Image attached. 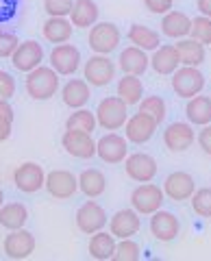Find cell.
Instances as JSON below:
<instances>
[{
  "mask_svg": "<svg viewBox=\"0 0 211 261\" xmlns=\"http://www.w3.org/2000/svg\"><path fill=\"white\" fill-rule=\"evenodd\" d=\"M185 116L188 122L194 126H205L211 124V98L209 96H194L188 98V105H185Z\"/></svg>",
  "mask_w": 211,
  "mask_h": 261,
  "instance_id": "obj_30",
  "label": "cell"
},
{
  "mask_svg": "<svg viewBox=\"0 0 211 261\" xmlns=\"http://www.w3.org/2000/svg\"><path fill=\"white\" fill-rule=\"evenodd\" d=\"M94 113H96V122H98L100 128L118 130V128H124L126 120H128V105L118 94L107 96L98 102V107H96Z\"/></svg>",
  "mask_w": 211,
  "mask_h": 261,
  "instance_id": "obj_2",
  "label": "cell"
},
{
  "mask_svg": "<svg viewBox=\"0 0 211 261\" xmlns=\"http://www.w3.org/2000/svg\"><path fill=\"white\" fill-rule=\"evenodd\" d=\"M15 96V79L9 72L0 70V100H11Z\"/></svg>",
  "mask_w": 211,
  "mask_h": 261,
  "instance_id": "obj_41",
  "label": "cell"
},
{
  "mask_svg": "<svg viewBox=\"0 0 211 261\" xmlns=\"http://www.w3.org/2000/svg\"><path fill=\"white\" fill-rule=\"evenodd\" d=\"M196 133H194V124L190 122H172L164 130V144L170 152H185L194 146Z\"/></svg>",
  "mask_w": 211,
  "mask_h": 261,
  "instance_id": "obj_17",
  "label": "cell"
},
{
  "mask_svg": "<svg viewBox=\"0 0 211 261\" xmlns=\"http://www.w3.org/2000/svg\"><path fill=\"white\" fill-rule=\"evenodd\" d=\"M178 65H181V59H178V53H176L174 44H164V46H159L157 50H152L150 68L155 70L157 74L172 76Z\"/></svg>",
  "mask_w": 211,
  "mask_h": 261,
  "instance_id": "obj_23",
  "label": "cell"
},
{
  "mask_svg": "<svg viewBox=\"0 0 211 261\" xmlns=\"http://www.w3.org/2000/svg\"><path fill=\"white\" fill-rule=\"evenodd\" d=\"M44 187L55 200H70L78 192V176L74 172H70V170L57 168L46 174Z\"/></svg>",
  "mask_w": 211,
  "mask_h": 261,
  "instance_id": "obj_7",
  "label": "cell"
},
{
  "mask_svg": "<svg viewBox=\"0 0 211 261\" xmlns=\"http://www.w3.org/2000/svg\"><path fill=\"white\" fill-rule=\"evenodd\" d=\"M5 205V192H3V187H0V207Z\"/></svg>",
  "mask_w": 211,
  "mask_h": 261,
  "instance_id": "obj_47",
  "label": "cell"
},
{
  "mask_svg": "<svg viewBox=\"0 0 211 261\" xmlns=\"http://www.w3.org/2000/svg\"><path fill=\"white\" fill-rule=\"evenodd\" d=\"M78 190L83 192L87 198H100L107 192V176H104L98 168H87L78 174Z\"/></svg>",
  "mask_w": 211,
  "mask_h": 261,
  "instance_id": "obj_28",
  "label": "cell"
},
{
  "mask_svg": "<svg viewBox=\"0 0 211 261\" xmlns=\"http://www.w3.org/2000/svg\"><path fill=\"white\" fill-rule=\"evenodd\" d=\"M0 118H5V120H11L13 122V107L9 105V100H0Z\"/></svg>",
  "mask_w": 211,
  "mask_h": 261,
  "instance_id": "obj_45",
  "label": "cell"
},
{
  "mask_svg": "<svg viewBox=\"0 0 211 261\" xmlns=\"http://www.w3.org/2000/svg\"><path fill=\"white\" fill-rule=\"evenodd\" d=\"M29 220V209L22 202H5L0 207V226L7 231H15V228H24Z\"/></svg>",
  "mask_w": 211,
  "mask_h": 261,
  "instance_id": "obj_32",
  "label": "cell"
},
{
  "mask_svg": "<svg viewBox=\"0 0 211 261\" xmlns=\"http://www.w3.org/2000/svg\"><path fill=\"white\" fill-rule=\"evenodd\" d=\"M18 46H20V39L13 33L0 31V59H11V55L15 53Z\"/></svg>",
  "mask_w": 211,
  "mask_h": 261,
  "instance_id": "obj_40",
  "label": "cell"
},
{
  "mask_svg": "<svg viewBox=\"0 0 211 261\" xmlns=\"http://www.w3.org/2000/svg\"><path fill=\"white\" fill-rule=\"evenodd\" d=\"M72 31H74V24L70 22V18H48L42 27V33L46 37V42H50L52 46L57 44H66L72 39Z\"/></svg>",
  "mask_w": 211,
  "mask_h": 261,
  "instance_id": "obj_27",
  "label": "cell"
},
{
  "mask_svg": "<svg viewBox=\"0 0 211 261\" xmlns=\"http://www.w3.org/2000/svg\"><path fill=\"white\" fill-rule=\"evenodd\" d=\"M196 192V181L190 172H183V170H176V172L168 174L164 181V194L170 200L174 202H183L190 200L192 194Z\"/></svg>",
  "mask_w": 211,
  "mask_h": 261,
  "instance_id": "obj_18",
  "label": "cell"
},
{
  "mask_svg": "<svg viewBox=\"0 0 211 261\" xmlns=\"http://www.w3.org/2000/svg\"><path fill=\"white\" fill-rule=\"evenodd\" d=\"M92 85L87 83L85 79H70L66 85L61 87V100L66 107L70 109H81L85 107L92 98Z\"/></svg>",
  "mask_w": 211,
  "mask_h": 261,
  "instance_id": "obj_22",
  "label": "cell"
},
{
  "mask_svg": "<svg viewBox=\"0 0 211 261\" xmlns=\"http://www.w3.org/2000/svg\"><path fill=\"white\" fill-rule=\"evenodd\" d=\"M118 65L109 59V55H92L83 65V79L92 87H107L116 79Z\"/></svg>",
  "mask_w": 211,
  "mask_h": 261,
  "instance_id": "obj_4",
  "label": "cell"
},
{
  "mask_svg": "<svg viewBox=\"0 0 211 261\" xmlns=\"http://www.w3.org/2000/svg\"><path fill=\"white\" fill-rule=\"evenodd\" d=\"M120 39H122V33L113 22H96L89 29L87 44L96 55H109L120 46Z\"/></svg>",
  "mask_w": 211,
  "mask_h": 261,
  "instance_id": "obj_5",
  "label": "cell"
},
{
  "mask_svg": "<svg viewBox=\"0 0 211 261\" xmlns=\"http://www.w3.org/2000/svg\"><path fill=\"white\" fill-rule=\"evenodd\" d=\"M157 120L155 118H150L148 113H142V111H137L135 116H131L126 120V124H124V137L131 144H137V146H142L146 142H150L152 137H155L157 133Z\"/></svg>",
  "mask_w": 211,
  "mask_h": 261,
  "instance_id": "obj_13",
  "label": "cell"
},
{
  "mask_svg": "<svg viewBox=\"0 0 211 261\" xmlns=\"http://www.w3.org/2000/svg\"><path fill=\"white\" fill-rule=\"evenodd\" d=\"M144 7L155 15H164L174 7V0H144Z\"/></svg>",
  "mask_w": 211,
  "mask_h": 261,
  "instance_id": "obj_42",
  "label": "cell"
},
{
  "mask_svg": "<svg viewBox=\"0 0 211 261\" xmlns=\"http://www.w3.org/2000/svg\"><path fill=\"white\" fill-rule=\"evenodd\" d=\"M118 96L131 107V105H140L144 96V83L140 76L135 74H122V79L118 81Z\"/></svg>",
  "mask_w": 211,
  "mask_h": 261,
  "instance_id": "obj_33",
  "label": "cell"
},
{
  "mask_svg": "<svg viewBox=\"0 0 211 261\" xmlns=\"http://www.w3.org/2000/svg\"><path fill=\"white\" fill-rule=\"evenodd\" d=\"M24 87H27V94L33 98V100H50V98L59 92L61 79L50 65H37L35 70L27 72Z\"/></svg>",
  "mask_w": 211,
  "mask_h": 261,
  "instance_id": "obj_1",
  "label": "cell"
},
{
  "mask_svg": "<svg viewBox=\"0 0 211 261\" xmlns=\"http://www.w3.org/2000/svg\"><path fill=\"white\" fill-rule=\"evenodd\" d=\"M192 209L200 218H211V187H200L192 194Z\"/></svg>",
  "mask_w": 211,
  "mask_h": 261,
  "instance_id": "obj_36",
  "label": "cell"
},
{
  "mask_svg": "<svg viewBox=\"0 0 211 261\" xmlns=\"http://www.w3.org/2000/svg\"><path fill=\"white\" fill-rule=\"evenodd\" d=\"M74 220H76V228L81 233L92 235V233L107 226V211H104L94 198H89L87 202H83V205L76 209Z\"/></svg>",
  "mask_w": 211,
  "mask_h": 261,
  "instance_id": "obj_10",
  "label": "cell"
},
{
  "mask_svg": "<svg viewBox=\"0 0 211 261\" xmlns=\"http://www.w3.org/2000/svg\"><path fill=\"white\" fill-rule=\"evenodd\" d=\"M126 39L133 46L142 48L146 53H152L161 46V37L157 31H152L150 27H144V24H131V29L126 33Z\"/></svg>",
  "mask_w": 211,
  "mask_h": 261,
  "instance_id": "obj_31",
  "label": "cell"
},
{
  "mask_svg": "<svg viewBox=\"0 0 211 261\" xmlns=\"http://www.w3.org/2000/svg\"><path fill=\"white\" fill-rule=\"evenodd\" d=\"M74 0H44V11L48 13V18H68L72 11Z\"/></svg>",
  "mask_w": 211,
  "mask_h": 261,
  "instance_id": "obj_39",
  "label": "cell"
},
{
  "mask_svg": "<svg viewBox=\"0 0 211 261\" xmlns=\"http://www.w3.org/2000/svg\"><path fill=\"white\" fill-rule=\"evenodd\" d=\"M196 142H198V146L202 148V152H205V154H211V124H205V126L198 130Z\"/></svg>",
  "mask_w": 211,
  "mask_h": 261,
  "instance_id": "obj_43",
  "label": "cell"
},
{
  "mask_svg": "<svg viewBox=\"0 0 211 261\" xmlns=\"http://www.w3.org/2000/svg\"><path fill=\"white\" fill-rule=\"evenodd\" d=\"M190 37L198 39V42L205 44V46H211V18H207V15H198V18H194Z\"/></svg>",
  "mask_w": 211,
  "mask_h": 261,
  "instance_id": "obj_38",
  "label": "cell"
},
{
  "mask_svg": "<svg viewBox=\"0 0 211 261\" xmlns=\"http://www.w3.org/2000/svg\"><path fill=\"white\" fill-rule=\"evenodd\" d=\"M140 244L133 242V238H126V240H120L116 244V252H113V259L116 261H137L140 255Z\"/></svg>",
  "mask_w": 211,
  "mask_h": 261,
  "instance_id": "obj_37",
  "label": "cell"
},
{
  "mask_svg": "<svg viewBox=\"0 0 211 261\" xmlns=\"http://www.w3.org/2000/svg\"><path fill=\"white\" fill-rule=\"evenodd\" d=\"M61 146L74 159H92L96 157V140L92 133L83 130H66L61 137Z\"/></svg>",
  "mask_w": 211,
  "mask_h": 261,
  "instance_id": "obj_15",
  "label": "cell"
},
{
  "mask_svg": "<svg viewBox=\"0 0 211 261\" xmlns=\"http://www.w3.org/2000/svg\"><path fill=\"white\" fill-rule=\"evenodd\" d=\"M164 198H166L164 187H159V185L148 181V183L137 185L131 192V207L140 216H150V214H155L157 209H161Z\"/></svg>",
  "mask_w": 211,
  "mask_h": 261,
  "instance_id": "obj_6",
  "label": "cell"
},
{
  "mask_svg": "<svg viewBox=\"0 0 211 261\" xmlns=\"http://www.w3.org/2000/svg\"><path fill=\"white\" fill-rule=\"evenodd\" d=\"M98 15H100V9L94 0H74L68 18L74 24V29H92L98 22Z\"/></svg>",
  "mask_w": 211,
  "mask_h": 261,
  "instance_id": "obj_25",
  "label": "cell"
},
{
  "mask_svg": "<svg viewBox=\"0 0 211 261\" xmlns=\"http://www.w3.org/2000/svg\"><path fill=\"white\" fill-rule=\"evenodd\" d=\"M142 228V218L140 214L131 209H120L109 218V231L116 235V240H126L140 233Z\"/></svg>",
  "mask_w": 211,
  "mask_h": 261,
  "instance_id": "obj_19",
  "label": "cell"
},
{
  "mask_svg": "<svg viewBox=\"0 0 211 261\" xmlns=\"http://www.w3.org/2000/svg\"><path fill=\"white\" fill-rule=\"evenodd\" d=\"M118 68L122 70V74H135L142 76L146 70L150 68V57L146 55V50L137 46H126L118 57Z\"/></svg>",
  "mask_w": 211,
  "mask_h": 261,
  "instance_id": "obj_21",
  "label": "cell"
},
{
  "mask_svg": "<svg viewBox=\"0 0 211 261\" xmlns=\"http://www.w3.org/2000/svg\"><path fill=\"white\" fill-rule=\"evenodd\" d=\"M116 235L111 231H100L92 233V238H89V257L96 259V261H109L113 259V252H116Z\"/></svg>",
  "mask_w": 211,
  "mask_h": 261,
  "instance_id": "obj_26",
  "label": "cell"
},
{
  "mask_svg": "<svg viewBox=\"0 0 211 261\" xmlns=\"http://www.w3.org/2000/svg\"><path fill=\"white\" fill-rule=\"evenodd\" d=\"M148 226H150L152 238L159 242H174L178 238V233H181V224H178L176 216L170 214V211H161V209L150 214Z\"/></svg>",
  "mask_w": 211,
  "mask_h": 261,
  "instance_id": "obj_20",
  "label": "cell"
},
{
  "mask_svg": "<svg viewBox=\"0 0 211 261\" xmlns=\"http://www.w3.org/2000/svg\"><path fill=\"white\" fill-rule=\"evenodd\" d=\"M172 89L178 98H194L205 89V74L194 65H178L172 74Z\"/></svg>",
  "mask_w": 211,
  "mask_h": 261,
  "instance_id": "obj_3",
  "label": "cell"
},
{
  "mask_svg": "<svg viewBox=\"0 0 211 261\" xmlns=\"http://www.w3.org/2000/svg\"><path fill=\"white\" fill-rule=\"evenodd\" d=\"M96 154L100 157V161L109 163V166H116V163H122L128 154V140L118 133H104L98 142H96Z\"/></svg>",
  "mask_w": 211,
  "mask_h": 261,
  "instance_id": "obj_8",
  "label": "cell"
},
{
  "mask_svg": "<svg viewBox=\"0 0 211 261\" xmlns=\"http://www.w3.org/2000/svg\"><path fill=\"white\" fill-rule=\"evenodd\" d=\"M81 50L74 44H57L50 50V68L59 76H72L81 68Z\"/></svg>",
  "mask_w": 211,
  "mask_h": 261,
  "instance_id": "obj_9",
  "label": "cell"
},
{
  "mask_svg": "<svg viewBox=\"0 0 211 261\" xmlns=\"http://www.w3.org/2000/svg\"><path fill=\"white\" fill-rule=\"evenodd\" d=\"M37 240L35 235L27 231V228H15V231H9V235L3 242V250L9 259H29L35 252Z\"/></svg>",
  "mask_w": 211,
  "mask_h": 261,
  "instance_id": "obj_12",
  "label": "cell"
},
{
  "mask_svg": "<svg viewBox=\"0 0 211 261\" xmlns=\"http://www.w3.org/2000/svg\"><path fill=\"white\" fill-rule=\"evenodd\" d=\"M176 53H178V59H181V65H194V68H198V65L205 61V44H200L198 39L194 37H181L176 39Z\"/></svg>",
  "mask_w": 211,
  "mask_h": 261,
  "instance_id": "obj_29",
  "label": "cell"
},
{
  "mask_svg": "<svg viewBox=\"0 0 211 261\" xmlns=\"http://www.w3.org/2000/svg\"><path fill=\"white\" fill-rule=\"evenodd\" d=\"M98 122H96V113L85 107L72 109V113L66 120V130H83V133H94Z\"/></svg>",
  "mask_w": 211,
  "mask_h": 261,
  "instance_id": "obj_34",
  "label": "cell"
},
{
  "mask_svg": "<svg viewBox=\"0 0 211 261\" xmlns=\"http://www.w3.org/2000/svg\"><path fill=\"white\" fill-rule=\"evenodd\" d=\"M196 9L200 11V15L211 18V0H196Z\"/></svg>",
  "mask_w": 211,
  "mask_h": 261,
  "instance_id": "obj_46",
  "label": "cell"
},
{
  "mask_svg": "<svg viewBox=\"0 0 211 261\" xmlns=\"http://www.w3.org/2000/svg\"><path fill=\"white\" fill-rule=\"evenodd\" d=\"M190 31H192V18L188 13L170 9L168 13H164V18H161V33H164L166 37H172V39L190 37Z\"/></svg>",
  "mask_w": 211,
  "mask_h": 261,
  "instance_id": "obj_24",
  "label": "cell"
},
{
  "mask_svg": "<svg viewBox=\"0 0 211 261\" xmlns=\"http://www.w3.org/2000/svg\"><path fill=\"white\" fill-rule=\"evenodd\" d=\"M124 172L137 183H148L157 176V161L148 152H133L124 159Z\"/></svg>",
  "mask_w": 211,
  "mask_h": 261,
  "instance_id": "obj_14",
  "label": "cell"
},
{
  "mask_svg": "<svg viewBox=\"0 0 211 261\" xmlns=\"http://www.w3.org/2000/svg\"><path fill=\"white\" fill-rule=\"evenodd\" d=\"M140 111L142 113H148L150 118L157 120V124H161V122L166 120L168 116V105L161 96H146L140 100Z\"/></svg>",
  "mask_w": 211,
  "mask_h": 261,
  "instance_id": "obj_35",
  "label": "cell"
},
{
  "mask_svg": "<svg viewBox=\"0 0 211 261\" xmlns=\"http://www.w3.org/2000/svg\"><path fill=\"white\" fill-rule=\"evenodd\" d=\"M44 183H46V172L35 161L22 163L13 172V185H15V190H20L22 194H35L42 190Z\"/></svg>",
  "mask_w": 211,
  "mask_h": 261,
  "instance_id": "obj_11",
  "label": "cell"
},
{
  "mask_svg": "<svg viewBox=\"0 0 211 261\" xmlns=\"http://www.w3.org/2000/svg\"><path fill=\"white\" fill-rule=\"evenodd\" d=\"M11 124H13L11 120L0 118V142H7L11 137Z\"/></svg>",
  "mask_w": 211,
  "mask_h": 261,
  "instance_id": "obj_44",
  "label": "cell"
},
{
  "mask_svg": "<svg viewBox=\"0 0 211 261\" xmlns=\"http://www.w3.org/2000/svg\"><path fill=\"white\" fill-rule=\"evenodd\" d=\"M44 61V46L37 44L35 39H27V42H20V46L15 48V53L11 55V63L18 72H31L35 70L37 65H42Z\"/></svg>",
  "mask_w": 211,
  "mask_h": 261,
  "instance_id": "obj_16",
  "label": "cell"
}]
</instances>
